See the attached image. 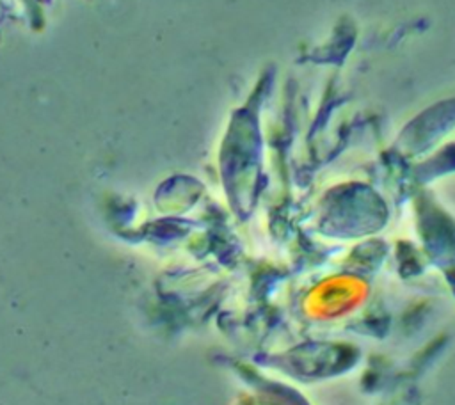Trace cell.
<instances>
[{
	"label": "cell",
	"mask_w": 455,
	"mask_h": 405,
	"mask_svg": "<svg viewBox=\"0 0 455 405\" xmlns=\"http://www.w3.org/2000/svg\"><path fill=\"white\" fill-rule=\"evenodd\" d=\"M368 297L364 281L354 275H334L311 293L307 307L311 314L323 320H338L355 311Z\"/></svg>",
	"instance_id": "1"
}]
</instances>
